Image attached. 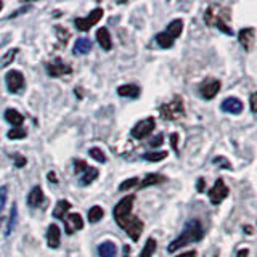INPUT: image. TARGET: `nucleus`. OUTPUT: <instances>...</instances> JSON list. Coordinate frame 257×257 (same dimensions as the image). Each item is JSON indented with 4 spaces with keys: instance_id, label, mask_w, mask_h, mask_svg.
Wrapping results in <instances>:
<instances>
[{
    "instance_id": "nucleus-34",
    "label": "nucleus",
    "mask_w": 257,
    "mask_h": 257,
    "mask_svg": "<svg viewBox=\"0 0 257 257\" xmlns=\"http://www.w3.org/2000/svg\"><path fill=\"white\" fill-rule=\"evenodd\" d=\"M7 198H8V187L4 185V187H0V214H2L4 207L7 204Z\"/></svg>"
},
{
    "instance_id": "nucleus-22",
    "label": "nucleus",
    "mask_w": 257,
    "mask_h": 257,
    "mask_svg": "<svg viewBox=\"0 0 257 257\" xmlns=\"http://www.w3.org/2000/svg\"><path fill=\"white\" fill-rule=\"evenodd\" d=\"M71 207H72V204L69 203L68 199H60L58 203H56L55 209H53V217H55V219H58V220H63L64 217L68 215V212L71 211Z\"/></svg>"
},
{
    "instance_id": "nucleus-44",
    "label": "nucleus",
    "mask_w": 257,
    "mask_h": 257,
    "mask_svg": "<svg viewBox=\"0 0 257 257\" xmlns=\"http://www.w3.org/2000/svg\"><path fill=\"white\" fill-rule=\"evenodd\" d=\"M128 254H131V246L125 244L124 246V257H128Z\"/></svg>"
},
{
    "instance_id": "nucleus-28",
    "label": "nucleus",
    "mask_w": 257,
    "mask_h": 257,
    "mask_svg": "<svg viewBox=\"0 0 257 257\" xmlns=\"http://www.w3.org/2000/svg\"><path fill=\"white\" fill-rule=\"evenodd\" d=\"M169 153L167 151H150V153H145L142 155V158L148 163H159V161H164L167 158Z\"/></svg>"
},
{
    "instance_id": "nucleus-19",
    "label": "nucleus",
    "mask_w": 257,
    "mask_h": 257,
    "mask_svg": "<svg viewBox=\"0 0 257 257\" xmlns=\"http://www.w3.org/2000/svg\"><path fill=\"white\" fill-rule=\"evenodd\" d=\"M96 42H98V45L103 48L104 52H109L112 48V40H111V34L108 28H100L98 31H96Z\"/></svg>"
},
{
    "instance_id": "nucleus-26",
    "label": "nucleus",
    "mask_w": 257,
    "mask_h": 257,
    "mask_svg": "<svg viewBox=\"0 0 257 257\" xmlns=\"http://www.w3.org/2000/svg\"><path fill=\"white\" fill-rule=\"evenodd\" d=\"M87 217H88V222L90 223H96L100 222L103 217H104V211L101 206H92L90 209H88L87 212Z\"/></svg>"
},
{
    "instance_id": "nucleus-35",
    "label": "nucleus",
    "mask_w": 257,
    "mask_h": 257,
    "mask_svg": "<svg viewBox=\"0 0 257 257\" xmlns=\"http://www.w3.org/2000/svg\"><path fill=\"white\" fill-rule=\"evenodd\" d=\"M163 143H164V135H163V134H158V135L155 137V139H151V142H150V147L156 150V148H159Z\"/></svg>"
},
{
    "instance_id": "nucleus-2",
    "label": "nucleus",
    "mask_w": 257,
    "mask_h": 257,
    "mask_svg": "<svg viewBox=\"0 0 257 257\" xmlns=\"http://www.w3.org/2000/svg\"><path fill=\"white\" fill-rule=\"evenodd\" d=\"M204 235H206V231H204L203 223H201L198 219H190L187 223H185L180 235L174 241H171V244L167 246V252H175V251H179L180 247H185L188 244L196 243V241H201L204 238Z\"/></svg>"
},
{
    "instance_id": "nucleus-17",
    "label": "nucleus",
    "mask_w": 257,
    "mask_h": 257,
    "mask_svg": "<svg viewBox=\"0 0 257 257\" xmlns=\"http://www.w3.org/2000/svg\"><path fill=\"white\" fill-rule=\"evenodd\" d=\"M28 206L29 207H32V209H37V207H40L44 203H45V196H44V191H42V188L39 187H34L31 191H29V195H28Z\"/></svg>"
},
{
    "instance_id": "nucleus-25",
    "label": "nucleus",
    "mask_w": 257,
    "mask_h": 257,
    "mask_svg": "<svg viewBox=\"0 0 257 257\" xmlns=\"http://www.w3.org/2000/svg\"><path fill=\"white\" fill-rule=\"evenodd\" d=\"M158 249V241L155 238H148L147 243H145L142 252L139 254V257H153Z\"/></svg>"
},
{
    "instance_id": "nucleus-10",
    "label": "nucleus",
    "mask_w": 257,
    "mask_h": 257,
    "mask_svg": "<svg viewBox=\"0 0 257 257\" xmlns=\"http://www.w3.org/2000/svg\"><path fill=\"white\" fill-rule=\"evenodd\" d=\"M7 88L10 93H21L26 87V80H24V74L18 69H12L7 72L5 76Z\"/></svg>"
},
{
    "instance_id": "nucleus-8",
    "label": "nucleus",
    "mask_w": 257,
    "mask_h": 257,
    "mask_svg": "<svg viewBox=\"0 0 257 257\" xmlns=\"http://www.w3.org/2000/svg\"><path fill=\"white\" fill-rule=\"evenodd\" d=\"M155 127H156V119L153 116H150L147 119H142L140 122H137L132 127L131 135L134 137L135 140H143V139H147V137H150L153 134Z\"/></svg>"
},
{
    "instance_id": "nucleus-37",
    "label": "nucleus",
    "mask_w": 257,
    "mask_h": 257,
    "mask_svg": "<svg viewBox=\"0 0 257 257\" xmlns=\"http://www.w3.org/2000/svg\"><path fill=\"white\" fill-rule=\"evenodd\" d=\"M13 158H15V166L18 167V169L24 167V166H26V163H28V161H26V158H24V156H21L20 153H15V155H13Z\"/></svg>"
},
{
    "instance_id": "nucleus-18",
    "label": "nucleus",
    "mask_w": 257,
    "mask_h": 257,
    "mask_svg": "<svg viewBox=\"0 0 257 257\" xmlns=\"http://www.w3.org/2000/svg\"><path fill=\"white\" fill-rule=\"evenodd\" d=\"M142 93V88L135 84H125V85H119L117 87V95L122 96V98H131L137 100Z\"/></svg>"
},
{
    "instance_id": "nucleus-32",
    "label": "nucleus",
    "mask_w": 257,
    "mask_h": 257,
    "mask_svg": "<svg viewBox=\"0 0 257 257\" xmlns=\"http://www.w3.org/2000/svg\"><path fill=\"white\" fill-rule=\"evenodd\" d=\"M18 48H13V50H8L7 55L4 56L2 60H0V68H7L8 64H12V61L16 58V55H18Z\"/></svg>"
},
{
    "instance_id": "nucleus-45",
    "label": "nucleus",
    "mask_w": 257,
    "mask_h": 257,
    "mask_svg": "<svg viewBox=\"0 0 257 257\" xmlns=\"http://www.w3.org/2000/svg\"><path fill=\"white\" fill-rule=\"evenodd\" d=\"M243 230H246L247 235H252V227H251V225H246V227H244Z\"/></svg>"
},
{
    "instance_id": "nucleus-40",
    "label": "nucleus",
    "mask_w": 257,
    "mask_h": 257,
    "mask_svg": "<svg viewBox=\"0 0 257 257\" xmlns=\"http://www.w3.org/2000/svg\"><path fill=\"white\" fill-rule=\"evenodd\" d=\"M255 92L254 93H251V100H249V103H251V112L252 114H255Z\"/></svg>"
},
{
    "instance_id": "nucleus-27",
    "label": "nucleus",
    "mask_w": 257,
    "mask_h": 257,
    "mask_svg": "<svg viewBox=\"0 0 257 257\" xmlns=\"http://www.w3.org/2000/svg\"><path fill=\"white\" fill-rule=\"evenodd\" d=\"M16 220H18V206H16V203H13V206H12V211H10V217H8L7 231H5V235H7V236H10V235H12V231L15 230Z\"/></svg>"
},
{
    "instance_id": "nucleus-39",
    "label": "nucleus",
    "mask_w": 257,
    "mask_h": 257,
    "mask_svg": "<svg viewBox=\"0 0 257 257\" xmlns=\"http://www.w3.org/2000/svg\"><path fill=\"white\" fill-rule=\"evenodd\" d=\"M175 257H198V252L195 251V249H191V251H187V252H183L180 255H175Z\"/></svg>"
},
{
    "instance_id": "nucleus-5",
    "label": "nucleus",
    "mask_w": 257,
    "mask_h": 257,
    "mask_svg": "<svg viewBox=\"0 0 257 257\" xmlns=\"http://www.w3.org/2000/svg\"><path fill=\"white\" fill-rule=\"evenodd\" d=\"M72 164H74V172L80 174V179H79L80 187H87V185H90L93 180L98 179V175H100L98 169L88 166L84 159H74Z\"/></svg>"
},
{
    "instance_id": "nucleus-21",
    "label": "nucleus",
    "mask_w": 257,
    "mask_h": 257,
    "mask_svg": "<svg viewBox=\"0 0 257 257\" xmlns=\"http://www.w3.org/2000/svg\"><path fill=\"white\" fill-rule=\"evenodd\" d=\"M164 32H166L167 36H171L174 40L179 39L182 36V32H183V20H180V18L172 20L171 23L167 24V28H166Z\"/></svg>"
},
{
    "instance_id": "nucleus-6",
    "label": "nucleus",
    "mask_w": 257,
    "mask_h": 257,
    "mask_svg": "<svg viewBox=\"0 0 257 257\" xmlns=\"http://www.w3.org/2000/svg\"><path fill=\"white\" fill-rule=\"evenodd\" d=\"M103 8H95V10H92L90 13H88L87 16H84V18H76L74 20V26L77 31L80 32H87V31H90L95 24H98L103 18Z\"/></svg>"
},
{
    "instance_id": "nucleus-15",
    "label": "nucleus",
    "mask_w": 257,
    "mask_h": 257,
    "mask_svg": "<svg viewBox=\"0 0 257 257\" xmlns=\"http://www.w3.org/2000/svg\"><path fill=\"white\" fill-rule=\"evenodd\" d=\"M61 241V230L56 223H50L47 228V244L50 249H58Z\"/></svg>"
},
{
    "instance_id": "nucleus-1",
    "label": "nucleus",
    "mask_w": 257,
    "mask_h": 257,
    "mask_svg": "<svg viewBox=\"0 0 257 257\" xmlns=\"http://www.w3.org/2000/svg\"><path fill=\"white\" fill-rule=\"evenodd\" d=\"M134 203L135 195H127L122 199H119L116 206L112 207V219L117 223V227L122 228L132 241H139L143 233L145 223L132 214Z\"/></svg>"
},
{
    "instance_id": "nucleus-20",
    "label": "nucleus",
    "mask_w": 257,
    "mask_h": 257,
    "mask_svg": "<svg viewBox=\"0 0 257 257\" xmlns=\"http://www.w3.org/2000/svg\"><path fill=\"white\" fill-rule=\"evenodd\" d=\"M4 116H5V120L8 124H12L13 127H21L23 122H24V116L21 114V112L18 109H13V108H8L5 112H4Z\"/></svg>"
},
{
    "instance_id": "nucleus-7",
    "label": "nucleus",
    "mask_w": 257,
    "mask_h": 257,
    "mask_svg": "<svg viewBox=\"0 0 257 257\" xmlns=\"http://www.w3.org/2000/svg\"><path fill=\"white\" fill-rule=\"evenodd\" d=\"M45 71H47V74L50 77L58 79V77L71 74L72 68H71V64H68L66 61H63L60 56H56V58H53L52 61H48L45 64Z\"/></svg>"
},
{
    "instance_id": "nucleus-33",
    "label": "nucleus",
    "mask_w": 257,
    "mask_h": 257,
    "mask_svg": "<svg viewBox=\"0 0 257 257\" xmlns=\"http://www.w3.org/2000/svg\"><path fill=\"white\" fill-rule=\"evenodd\" d=\"M56 34H58V40L61 45H66L69 40V31L63 29V28H56Z\"/></svg>"
},
{
    "instance_id": "nucleus-30",
    "label": "nucleus",
    "mask_w": 257,
    "mask_h": 257,
    "mask_svg": "<svg viewBox=\"0 0 257 257\" xmlns=\"http://www.w3.org/2000/svg\"><path fill=\"white\" fill-rule=\"evenodd\" d=\"M88 155H90L92 159H95L96 163H100V164H104L106 163V155H104V151L100 150V148H90L88 150Z\"/></svg>"
},
{
    "instance_id": "nucleus-12",
    "label": "nucleus",
    "mask_w": 257,
    "mask_h": 257,
    "mask_svg": "<svg viewBox=\"0 0 257 257\" xmlns=\"http://www.w3.org/2000/svg\"><path fill=\"white\" fill-rule=\"evenodd\" d=\"M63 222H64V231H66V235H74L76 231L84 228V219L80 214H68L63 219Z\"/></svg>"
},
{
    "instance_id": "nucleus-16",
    "label": "nucleus",
    "mask_w": 257,
    "mask_h": 257,
    "mask_svg": "<svg viewBox=\"0 0 257 257\" xmlns=\"http://www.w3.org/2000/svg\"><path fill=\"white\" fill-rule=\"evenodd\" d=\"M169 179L163 174H147L143 177V179L139 182V190H143V188H148V187H153V185H161V183H166Z\"/></svg>"
},
{
    "instance_id": "nucleus-41",
    "label": "nucleus",
    "mask_w": 257,
    "mask_h": 257,
    "mask_svg": "<svg viewBox=\"0 0 257 257\" xmlns=\"http://www.w3.org/2000/svg\"><path fill=\"white\" fill-rule=\"evenodd\" d=\"M204 179H198V185H196V190H198V193H203L204 191Z\"/></svg>"
},
{
    "instance_id": "nucleus-4",
    "label": "nucleus",
    "mask_w": 257,
    "mask_h": 257,
    "mask_svg": "<svg viewBox=\"0 0 257 257\" xmlns=\"http://www.w3.org/2000/svg\"><path fill=\"white\" fill-rule=\"evenodd\" d=\"M159 114L164 120H180L185 117V106H183V100L180 95H174V98L164 103L163 106L159 108Z\"/></svg>"
},
{
    "instance_id": "nucleus-3",
    "label": "nucleus",
    "mask_w": 257,
    "mask_h": 257,
    "mask_svg": "<svg viewBox=\"0 0 257 257\" xmlns=\"http://www.w3.org/2000/svg\"><path fill=\"white\" fill-rule=\"evenodd\" d=\"M204 23L207 26L219 29L227 36H233V29L230 26V10L220 5H209L204 12Z\"/></svg>"
},
{
    "instance_id": "nucleus-43",
    "label": "nucleus",
    "mask_w": 257,
    "mask_h": 257,
    "mask_svg": "<svg viewBox=\"0 0 257 257\" xmlns=\"http://www.w3.org/2000/svg\"><path fill=\"white\" fill-rule=\"evenodd\" d=\"M47 177H48V180H50L52 183H55V185L58 183V179H56V174H55L53 171H52V172H48V175H47Z\"/></svg>"
},
{
    "instance_id": "nucleus-29",
    "label": "nucleus",
    "mask_w": 257,
    "mask_h": 257,
    "mask_svg": "<svg viewBox=\"0 0 257 257\" xmlns=\"http://www.w3.org/2000/svg\"><path fill=\"white\" fill-rule=\"evenodd\" d=\"M7 137L10 140H21V139H26L28 132H26V128H23V127H15L12 131H8Z\"/></svg>"
},
{
    "instance_id": "nucleus-46",
    "label": "nucleus",
    "mask_w": 257,
    "mask_h": 257,
    "mask_svg": "<svg viewBox=\"0 0 257 257\" xmlns=\"http://www.w3.org/2000/svg\"><path fill=\"white\" fill-rule=\"evenodd\" d=\"M2 8H4V2H0V12H2Z\"/></svg>"
},
{
    "instance_id": "nucleus-11",
    "label": "nucleus",
    "mask_w": 257,
    "mask_h": 257,
    "mask_svg": "<svg viewBox=\"0 0 257 257\" xmlns=\"http://www.w3.org/2000/svg\"><path fill=\"white\" fill-rule=\"evenodd\" d=\"M220 87H222V82L219 79H209L199 85L198 90H199L201 98L212 100V98H215V95L220 92Z\"/></svg>"
},
{
    "instance_id": "nucleus-36",
    "label": "nucleus",
    "mask_w": 257,
    "mask_h": 257,
    "mask_svg": "<svg viewBox=\"0 0 257 257\" xmlns=\"http://www.w3.org/2000/svg\"><path fill=\"white\" fill-rule=\"evenodd\" d=\"M212 163H214V164H219L222 169H231V164H230L228 161L225 159L223 156H217V158H214V159H212Z\"/></svg>"
},
{
    "instance_id": "nucleus-13",
    "label": "nucleus",
    "mask_w": 257,
    "mask_h": 257,
    "mask_svg": "<svg viewBox=\"0 0 257 257\" xmlns=\"http://www.w3.org/2000/svg\"><path fill=\"white\" fill-rule=\"evenodd\" d=\"M254 39H255V29L254 28H243L238 32V42L244 48V52H251L254 47Z\"/></svg>"
},
{
    "instance_id": "nucleus-38",
    "label": "nucleus",
    "mask_w": 257,
    "mask_h": 257,
    "mask_svg": "<svg viewBox=\"0 0 257 257\" xmlns=\"http://www.w3.org/2000/svg\"><path fill=\"white\" fill-rule=\"evenodd\" d=\"M171 145H172V148H174V151L179 155V134H172L171 135Z\"/></svg>"
},
{
    "instance_id": "nucleus-23",
    "label": "nucleus",
    "mask_w": 257,
    "mask_h": 257,
    "mask_svg": "<svg viewBox=\"0 0 257 257\" xmlns=\"http://www.w3.org/2000/svg\"><path fill=\"white\" fill-rule=\"evenodd\" d=\"M100 257H116L117 247L112 241H103V243L98 244V249H96Z\"/></svg>"
},
{
    "instance_id": "nucleus-31",
    "label": "nucleus",
    "mask_w": 257,
    "mask_h": 257,
    "mask_svg": "<svg viewBox=\"0 0 257 257\" xmlns=\"http://www.w3.org/2000/svg\"><path fill=\"white\" fill-rule=\"evenodd\" d=\"M139 182H140L139 177H132V179H127V180H124L122 183L119 185V191H127V190L137 188V187H139Z\"/></svg>"
},
{
    "instance_id": "nucleus-14",
    "label": "nucleus",
    "mask_w": 257,
    "mask_h": 257,
    "mask_svg": "<svg viewBox=\"0 0 257 257\" xmlns=\"http://www.w3.org/2000/svg\"><path fill=\"white\" fill-rule=\"evenodd\" d=\"M220 109L227 114H241L243 112V101L236 96H228L220 103Z\"/></svg>"
},
{
    "instance_id": "nucleus-24",
    "label": "nucleus",
    "mask_w": 257,
    "mask_h": 257,
    "mask_svg": "<svg viewBox=\"0 0 257 257\" xmlns=\"http://www.w3.org/2000/svg\"><path fill=\"white\" fill-rule=\"evenodd\" d=\"M92 52V42L90 39L87 37H80L76 40L74 44V55H87Z\"/></svg>"
},
{
    "instance_id": "nucleus-9",
    "label": "nucleus",
    "mask_w": 257,
    "mask_h": 257,
    "mask_svg": "<svg viewBox=\"0 0 257 257\" xmlns=\"http://www.w3.org/2000/svg\"><path fill=\"white\" fill-rule=\"evenodd\" d=\"M228 193H230V190H228L227 185H225V180L222 179V177H219L212 187L209 188L207 195H209V201H211V204L219 206L223 199L228 198Z\"/></svg>"
},
{
    "instance_id": "nucleus-42",
    "label": "nucleus",
    "mask_w": 257,
    "mask_h": 257,
    "mask_svg": "<svg viewBox=\"0 0 257 257\" xmlns=\"http://www.w3.org/2000/svg\"><path fill=\"white\" fill-rule=\"evenodd\" d=\"M249 255V249L244 247V249H239V251L236 252V257H247Z\"/></svg>"
}]
</instances>
